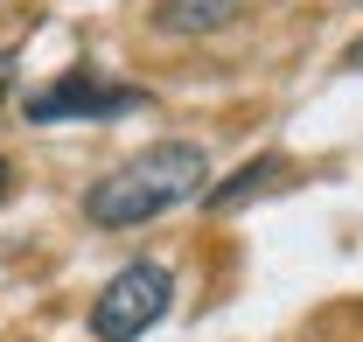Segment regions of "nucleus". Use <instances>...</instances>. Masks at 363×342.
I'll use <instances>...</instances> for the list:
<instances>
[{
    "mask_svg": "<svg viewBox=\"0 0 363 342\" xmlns=\"http://www.w3.org/2000/svg\"><path fill=\"white\" fill-rule=\"evenodd\" d=\"M203 182H210V154L196 140H161V147H140L133 161H119L105 182H91L84 216L98 231H133V224H154L161 210L189 203Z\"/></svg>",
    "mask_w": 363,
    "mask_h": 342,
    "instance_id": "1",
    "label": "nucleus"
},
{
    "mask_svg": "<svg viewBox=\"0 0 363 342\" xmlns=\"http://www.w3.org/2000/svg\"><path fill=\"white\" fill-rule=\"evenodd\" d=\"M168 300H175L168 265L133 258V265H119V272L105 280V294L91 300V336L98 342H140L161 314H168Z\"/></svg>",
    "mask_w": 363,
    "mask_h": 342,
    "instance_id": "2",
    "label": "nucleus"
},
{
    "mask_svg": "<svg viewBox=\"0 0 363 342\" xmlns=\"http://www.w3.org/2000/svg\"><path fill=\"white\" fill-rule=\"evenodd\" d=\"M140 105H147L140 84H105L98 70H70V77H56L49 91L28 98V119L35 126H56V119H119V112H140Z\"/></svg>",
    "mask_w": 363,
    "mask_h": 342,
    "instance_id": "3",
    "label": "nucleus"
},
{
    "mask_svg": "<svg viewBox=\"0 0 363 342\" xmlns=\"http://www.w3.org/2000/svg\"><path fill=\"white\" fill-rule=\"evenodd\" d=\"M238 14H245V0H161L154 28L161 35H210V28H224Z\"/></svg>",
    "mask_w": 363,
    "mask_h": 342,
    "instance_id": "4",
    "label": "nucleus"
},
{
    "mask_svg": "<svg viewBox=\"0 0 363 342\" xmlns=\"http://www.w3.org/2000/svg\"><path fill=\"white\" fill-rule=\"evenodd\" d=\"M279 175H286V161H279V154H266V161H245V168L230 175L224 189H210V203H217V210H238L245 196H259V189H272Z\"/></svg>",
    "mask_w": 363,
    "mask_h": 342,
    "instance_id": "5",
    "label": "nucleus"
},
{
    "mask_svg": "<svg viewBox=\"0 0 363 342\" xmlns=\"http://www.w3.org/2000/svg\"><path fill=\"white\" fill-rule=\"evenodd\" d=\"M7 84H14V63H7V49H0V98H7Z\"/></svg>",
    "mask_w": 363,
    "mask_h": 342,
    "instance_id": "6",
    "label": "nucleus"
},
{
    "mask_svg": "<svg viewBox=\"0 0 363 342\" xmlns=\"http://www.w3.org/2000/svg\"><path fill=\"white\" fill-rule=\"evenodd\" d=\"M350 70H363V35H357V43H350Z\"/></svg>",
    "mask_w": 363,
    "mask_h": 342,
    "instance_id": "7",
    "label": "nucleus"
},
{
    "mask_svg": "<svg viewBox=\"0 0 363 342\" xmlns=\"http://www.w3.org/2000/svg\"><path fill=\"white\" fill-rule=\"evenodd\" d=\"M7 182H14V168H7V154H0V196H7Z\"/></svg>",
    "mask_w": 363,
    "mask_h": 342,
    "instance_id": "8",
    "label": "nucleus"
}]
</instances>
